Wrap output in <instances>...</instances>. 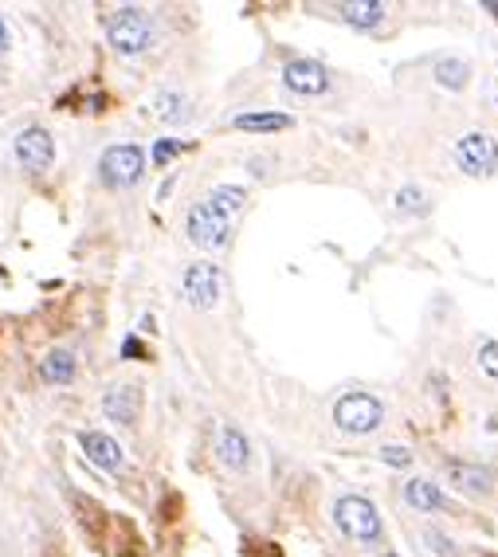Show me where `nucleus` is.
<instances>
[{
	"mask_svg": "<svg viewBox=\"0 0 498 557\" xmlns=\"http://www.w3.org/2000/svg\"><path fill=\"white\" fill-rule=\"evenodd\" d=\"M106 40L118 56H142L157 40L154 16H146L142 8H118V13L106 16Z\"/></svg>",
	"mask_w": 498,
	"mask_h": 557,
	"instance_id": "1",
	"label": "nucleus"
},
{
	"mask_svg": "<svg viewBox=\"0 0 498 557\" xmlns=\"http://www.w3.org/2000/svg\"><path fill=\"white\" fill-rule=\"evenodd\" d=\"M333 522L345 538L353 542H377L381 538V514L365 495H342L333 502Z\"/></svg>",
	"mask_w": 498,
	"mask_h": 557,
	"instance_id": "2",
	"label": "nucleus"
},
{
	"mask_svg": "<svg viewBox=\"0 0 498 557\" xmlns=\"http://www.w3.org/2000/svg\"><path fill=\"white\" fill-rule=\"evenodd\" d=\"M333 424L350 436H369L385 424V404L369 393H345L338 404H333Z\"/></svg>",
	"mask_w": 498,
	"mask_h": 557,
	"instance_id": "3",
	"label": "nucleus"
},
{
	"mask_svg": "<svg viewBox=\"0 0 498 557\" xmlns=\"http://www.w3.org/2000/svg\"><path fill=\"white\" fill-rule=\"evenodd\" d=\"M99 173H102V185L111 189H129L138 185L146 173V154L142 146H111L106 154L99 157Z\"/></svg>",
	"mask_w": 498,
	"mask_h": 557,
	"instance_id": "4",
	"label": "nucleus"
},
{
	"mask_svg": "<svg viewBox=\"0 0 498 557\" xmlns=\"http://www.w3.org/2000/svg\"><path fill=\"white\" fill-rule=\"evenodd\" d=\"M456 162H459L463 173H471V177H491V173H498V137L494 134H483V130L463 134L459 142H456Z\"/></svg>",
	"mask_w": 498,
	"mask_h": 557,
	"instance_id": "5",
	"label": "nucleus"
},
{
	"mask_svg": "<svg viewBox=\"0 0 498 557\" xmlns=\"http://www.w3.org/2000/svg\"><path fill=\"white\" fill-rule=\"evenodd\" d=\"M228 212H220L212 200H200V205L189 208V240L197 248H224L228 240Z\"/></svg>",
	"mask_w": 498,
	"mask_h": 557,
	"instance_id": "6",
	"label": "nucleus"
},
{
	"mask_svg": "<svg viewBox=\"0 0 498 557\" xmlns=\"http://www.w3.org/2000/svg\"><path fill=\"white\" fill-rule=\"evenodd\" d=\"M181 287H185V298L197 310H212L220 303V291H224V275L216 263H192L185 278H181Z\"/></svg>",
	"mask_w": 498,
	"mask_h": 557,
	"instance_id": "7",
	"label": "nucleus"
},
{
	"mask_svg": "<svg viewBox=\"0 0 498 557\" xmlns=\"http://www.w3.org/2000/svg\"><path fill=\"white\" fill-rule=\"evenodd\" d=\"M16 162L28 169V173H43L51 162H56V142L43 126H28L24 134L16 137Z\"/></svg>",
	"mask_w": 498,
	"mask_h": 557,
	"instance_id": "8",
	"label": "nucleus"
},
{
	"mask_svg": "<svg viewBox=\"0 0 498 557\" xmlns=\"http://www.w3.org/2000/svg\"><path fill=\"white\" fill-rule=\"evenodd\" d=\"M283 83H287V91L314 99V94H326L330 91V71L322 67L318 59H290L283 67Z\"/></svg>",
	"mask_w": 498,
	"mask_h": 557,
	"instance_id": "9",
	"label": "nucleus"
},
{
	"mask_svg": "<svg viewBox=\"0 0 498 557\" xmlns=\"http://www.w3.org/2000/svg\"><path fill=\"white\" fill-rule=\"evenodd\" d=\"M443 471H448L451 487H459L463 495H491V487H494V475H491L486 467H479V464L448 459V464H443Z\"/></svg>",
	"mask_w": 498,
	"mask_h": 557,
	"instance_id": "10",
	"label": "nucleus"
},
{
	"mask_svg": "<svg viewBox=\"0 0 498 557\" xmlns=\"http://www.w3.org/2000/svg\"><path fill=\"white\" fill-rule=\"evenodd\" d=\"M79 444H83V452H86V459H91L94 467H102V471H122L126 452L118 447L114 436H106V432H83Z\"/></svg>",
	"mask_w": 498,
	"mask_h": 557,
	"instance_id": "11",
	"label": "nucleus"
},
{
	"mask_svg": "<svg viewBox=\"0 0 498 557\" xmlns=\"http://www.w3.org/2000/svg\"><path fill=\"white\" fill-rule=\"evenodd\" d=\"M138 409H142V389H138V385H114V389L102 396V412L111 416L114 424H134Z\"/></svg>",
	"mask_w": 498,
	"mask_h": 557,
	"instance_id": "12",
	"label": "nucleus"
},
{
	"mask_svg": "<svg viewBox=\"0 0 498 557\" xmlns=\"http://www.w3.org/2000/svg\"><path fill=\"white\" fill-rule=\"evenodd\" d=\"M216 455H220V464L232 467V471H244V467H247V459H252V447H247V440H244L240 428H220Z\"/></svg>",
	"mask_w": 498,
	"mask_h": 557,
	"instance_id": "13",
	"label": "nucleus"
},
{
	"mask_svg": "<svg viewBox=\"0 0 498 557\" xmlns=\"http://www.w3.org/2000/svg\"><path fill=\"white\" fill-rule=\"evenodd\" d=\"M75 353H67V349H51L48 358L40 361V373H43V381L48 385H71L75 381Z\"/></svg>",
	"mask_w": 498,
	"mask_h": 557,
	"instance_id": "14",
	"label": "nucleus"
},
{
	"mask_svg": "<svg viewBox=\"0 0 498 557\" xmlns=\"http://www.w3.org/2000/svg\"><path fill=\"white\" fill-rule=\"evenodd\" d=\"M405 502L416 510H448V499L440 495V487H431L428 479H413L405 483Z\"/></svg>",
	"mask_w": 498,
	"mask_h": 557,
	"instance_id": "15",
	"label": "nucleus"
},
{
	"mask_svg": "<svg viewBox=\"0 0 498 557\" xmlns=\"http://www.w3.org/2000/svg\"><path fill=\"white\" fill-rule=\"evenodd\" d=\"M338 13H342L345 24H353V28H377L385 20V4H377V0L365 4V0H361V4H342Z\"/></svg>",
	"mask_w": 498,
	"mask_h": 557,
	"instance_id": "16",
	"label": "nucleus"
},
{
	"mask_svg": "<svg viewBox=\"0 0 498 557\" xmlns=\"http://www.w3.org/2000/svg\"><path fill=\"white\" fill-rule=\"evenodd\" d=\"M232 126H236V130H259V134H271V130H287L290 118H287V114H240Z\"/></svg>",
	"mask_w": 498,
	"mask_h": 557,
	"instance_id": "17",
	"label": "nucleus"
},
{
	"mask_svg": "<svg viewBox=\"0 0 498 557\" xmlns=\"http://www.w3.org/2000/svg\"><path fill=\"white\" fill-rule=\"evenodd\" d=\"M467 79H471V67H467L463 59H440V63H436V83H440V87L459 91Z\"/></svg>",
	"mask_w": 498,
	"mask_h": 557,
	"instance_id": "18",
	"label": "nucleus"
},
{
	"mask_svg": "<svg viewBox=\"0 0 498 557\" xmlns=\"http://www.w3.org/2000/svg\"><path fill=\"white\" fill-rule=\"evenodd\" d=\"M204 200H212L216 208H220V212H228V217H232V212H236V208H240L244 200H247V189H240V185H220V189H212Z\"/></svg>",
	"mask_w": 498,
	"mask_h": 557,
	"instance_id": "19",
	"label": "nucleus"
},
{
	"mask_svg": "<svg viewBox=\"0 0 498 557\" xmlns=\"http://www.w3.org/2000/svg\"><path fill=\"white\" fill-rule=\"evenodd\" d=\"M154 106H157V114L165 118V122H181V118H185V99H181L177 91H161L154 99Z\"/></svg>",
	"mask_w": 498,
	"mask_h": 557,
	"instance_id": "20",
	"label": "nucleus"
},
{
	"mask_svg": "<svg viewBox=\"0 0 498 557\" xmlns=\"http://www.w3.org/2000/svg\"><path fill=\"white\" fill-rule=\"evenodd\" d=\"M479 366H483L486 377H494V381H498V338H494V341H486V346L479 349Z\"/></svg>",
	"mask_w": 498,
	"mask_h": 557,
	"instance_id": "21",
	"label": "nucleus"
},
{
	"mask_svg": "<svg viewBox=\"0 0 498 557\" xmlns=\"http://www.w3.org/2000/svg\"><path fill=\"white\" fill-rule=\"evenodd\" d=\"M381 459L388 467H408V464H413V452L400 447V444H388V447H381Z\"/></svg>",
	"mask_w": 498,
	"mask_h": 557,
	"instance_id": "22",
	"label": "nucleus"
},
{
	"mask_svg": "<svg viewBox=\"0 0 498 557\" xmlns=\"http://www.w3.org/2000/svg\"><path fill=\"white\" fill-rule=\"evenodd\" d=\"M177 154H181V142H173V137H161V142L154 146V165H165Z\"/></svg>",
	"mask_w": 498,
	"mask_h": 557,
	"instance_id": "23",
	"label": "nucleus"
},
{
	"mask_svg": "<svg viewBox=\"0 0 498 557\" xmlns=\"http://www.w3.org/2000/svg\"><path fill=\"white\" fill-rule=\"evenodd\" d=\"M396 200H400V212H413L420 200H424V192H420V189H400Z\"/></svg>",
	"mask_w": 498,
	"mask_h": 557,
	"instance_id": "24",
	"label": "nucleus"
},
{
	"mask_svg": "<svg viewBox=\"0 0 498 557\" xmlns=\"http://www.w3.org/2000/svg\"><path fill=\"white\" fill-rule=\"evenodd\" d=\"M424 538H428V545H436V553H440V557H451V542H448V538H443V534H436V530H428V534H424Z\"/></svg>",
	"mask_w": 498,
	"mask_h": 557,
	"instance_id": "25",
	"label": "nucleus"
},
{
	"mask_svg": "<svg viewBox=\"0 0 498 557\" xmlns=\"http://www.w3.org/2000/svg\"><path fill=\"white\" fill-rule=\"evenodd\" d=\"M122 353H126V358H146L142 341H134V338H129V341H126V346H122Z\"/></svg>",
	"mask_w": 498,
	"mask_h": 557,
	"instance_id": "26",
	"label": "nucleus"
},
{
	"mask_svg": "<svg viewBox=\"0 0 498 557\" xmlns=\"http://www.w3.org/2000/svg\"><path fill=\"white\" fill-rule=\"evenodd\" d=\"M8 44H13V36H8V24H4V16H0V56L8 51Z\"/></svg>",
	"mask_w": 498,
	"mask_h": 557,
	"instance_id": "27",
	"label": "nucleus"
},
{
	"mask_svg": "<svg viewBox=\"0 0 498 557\" xmlns=\"http://www.w3.org/2000/svg\"><path fill=\"white\" fill-rule=\"evenodd\" d=\"M385 557H396V553H385Z\"/></svg>",
	"mask_w": 498,
	"mask_h": 557,
	"instance_id": "28",
	"label": "nucleus"
}]
</instances>
